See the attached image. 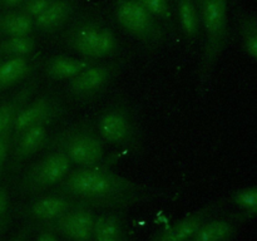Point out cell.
I'll return each mask as SVG.
<instances>
[{
	"label": "cell",
	"instance_id": "e575fe53",
	"mask_svg": "<svg viewBox=\"0 0 257 241\" xmlns=\"http://www.w3.org/2000/svg\"><path fill=\"white\" fill-rule=\"evenodd\" d=\"M25 241H29V240H28V238H27V240H25Z\"/></svg>",
	"mask_w": 257,
	"mask_h": 241
},
{
	"label": "cell",
	"instance_id": "4fadbf2b",
	"mask_svg": "<svg viewBox=\"0 0 257 241\" xmlns=\"http://www.w3.org/2000/svg\"><path fill=\"white\" fill-rule=\"evenodd\" d=\"M75 205L78 203L65 196L50 192L49 195L42 196L32 201L25 210V215L34 221L49 223L57 220Z\"/></svg>",
	"mask_w": 257,
	"mask_h": 241
},
{
	"label": "cell",
	"instance_id": "4316f807",
	"mask_svg": "<svg viewBox=\"0 0 257 241\" xmlns=\"http://www.w3.org/2000/svg\"><path fill=\"white\" fill-rule=\"evenodd\" d=\"M9 148H10V138L0 136V175H2L3 172V167H4L5 161H7Z\"/></svg>",
	"mask_w": 257,
	"mask_h": 241
},
{
	"label": "cell",
	"instance_id": "d6986e66",
	"mask_svg": "<svg viewBox=\"0 0 257 241\" xmlns=\"http://www.w3.org/2000/svg\"><path fill=\"white\" fill-rule=\"evenodd\" d=\"M35 32L34 22L19 9L0 12V37L29 35Z\"/></svg>",
	"mask_w": 257,
	"mask_h": 241
},
{
	"label": "cell",
	"instance_id": "8992f818",
	"mask_svg": "<svg viewBox=\"0 0 257 241\" xmlns=\"http://www.w3.org/2000/svg\"><path fill=\"white\" fill-rule=\"evenodd\" d=\"M95 130L103 142L114 147H135L141 138L137 117L125 103H113L103 109Z\"/></svg>",
	"mask_w": 257,
	"mask_h": 241
},
{
	"label": "cell",
	"instance_id": "ac0fdd59",
	"mask_svg": "<svg viewBox=\"0 0 257 241\" xmlns=\"http://www.w3.org/2000/svg\"><path fill=\"white\" fill-rule=\"evenodd\" d=\"M92 241H124L122 217L114 212H102L95 216Z\"/></svg>",
	"mask_w": 257,
	"mask_h": 241
},
{
	"label": "cell",
	"instance_id": "f546056e",
	"mask_svg": "<svg viewBox=\"0 0 257 241\" xmlns=\"http://www.w3.org/2000/svg\"><path fill=\"white\" fill-rule=\"evenodd\" d=\"M24 0H0V10L18 9Z\"/></svg>",
	"mask_w": 257,
	"mask_h": 241
},
{
	"label": "cell",
	"instance_id": "e0dca14e",
	"mask_svg": "<svg viewBox=\"0 0 257 241\" xmlns=\"http://www.w3.org/2000/svg\"><path fill=\"white\" fill-rule=\"evenodd\" d=\"M35 69V58L8 57L0 60V90L13 87Z\"/></svg>",
	"mask_w": 257,
	"mask_h": 241
},
{
	"label": "cell",
	"instance_id": "603a6c76",
	"mask_svg": "<svg viewBox=\"0 0 257 241\" xmlns=\"http://www.w3.org/2000/svg\"><path fill=\"white\" fill-rule=\"evenodd\" d=\"M238 23L243 49L257 62V17L253 14H242Z\"/></svg>",
	"mask_w": 257,
	"mask_h": 241
},
{
	"label": "cell",
	"instance_id": "d6a6232c",
	"mask_svg": "<svg viewBox=\"0 0 257 241\" xmlns=\"http://www.w3.org/2000/svg\"><path fill=\"white\" fill-rule=\"evenodd\" d=\"M246 216H256L257 215V207L253 208V210L251 211H247V212H245Z\"/></svg>",
	"mask_w": 257,
	"mask_h": 241
},
{
	"label": "cell",
	"instance_id": "f1b7e54d",
	"mask_svg": "<svg viewBox=\"0 0 257 241\" xmlns=\"http://www.w3.org/2000/svg\"><path fill=\"white\" fill-rule=\"evenodd\" d=\"M9 205V196H8L7 190L3 186H0V217L5 215Z\"/></svg>",
	"mask_w": 257,
	"mask_h": 241
},
{
	"label": "cell",
	"instance_id": "cb8c5ba5",
	"mask_svg": "<svg viewBox=\"0 0 257 241\" xmlns=\"http://www.w3.org/2000/svg\"><path fill=\"white\" fill-rule=\"evenodd\" d=\"M140 2L151 13H153L161 20V23H163V24L170 28H175L172 8H171L168 0H140Z\"/></svg>",
	"mask_w": 257,
	"mask_h": 241
},
{
	"label": "cell",
	"instance_id": "9a60e30c",
	"mask_svg": "<svg viewBox=\"0 0 257 241\" xmlns=\"http://www.w3.org/2000/svg\"><path fill=\"white\" fill-rule=\"evenodd\" d=\"M38 84L39 82L37 78H33L27 84L23 85L15 94L0 103V136L10 138L13 126H14L18 114L22 108L29 102L35 89L38 88Z\"/></svg>",
	"mask_w": 257,
	"mask_h": 241
},
{
	"label": "cell",
	"instance_id": "83f0119b",
	"mask_svg": "<svg viewBox=\"0 0 257 241\" xmlns=\"http://www.w3.org/2000/svg\"><path fill=\"white\" fill-rule=\"evenodd\" d=\"M37 241H58V238L54 231L45 226L44 228H42L39 235L37 236Z\"/></svg>",
	"mask_w": 257,
	"mask_h": 241
},
{
	"label": "cell",
	"instance_id": "6da1fadb",
	"mask_svg": "<svg viewBox=\"0 0 257 241\" xmlns=\"http://www.w3.org/2000/svg\"><path fill=\"white\" fill-rule=\"evenodd\" d=\"M52 192L92 208L120 210L150 200L146 186L99 165L70 171Z\"/></svg>",
	"mask_w": 257,
	"mask_h": 241
},
{
	"label": "cell",
	"instance_id": "ffe728a7",
	"mask_svg": "<svg viewBox=\"0 0 257 241\" xmlns=\"http://www.w3.org/2000/svg\"><path fill=\"white\" fill-rule=\"evenodd\" d=\"M235 230V225L230 220H207L187 241H228Z\"/></svg>",
	"mask_w": 257,
	"mask_h": 241
},
{
	"label": "cell",
	"instance_id": "4dcf8cb0",
	"mask_svg": "<svg viewBox=\"0 0 257 241\" xmlns=\"http://www.w3.org/2000/svg\"><path fill=\"white\" fill-rule=\"evenodd\" d=\"M30 230H32V226H25V227H23L22 230H20V232L17 233L10 241H25L28 238V236H29Z\"/></svg>",
	"mask_w": 257,
	"mask_h": 241
},
{
	"label": "cell",
	"instance_id": "30bf717a",
	"mask_svg": "<svg viewBox=\"0 0 257 241\" xmlns=\"http://www.w3.org/2000/svg\"><path fill=\"white\" fill-rule=\"evenodd\" d=\"M95 216L94 208L78 203L57 220L45 225L70 241H92Z\"/></svg>",
	"mask_w": 257,
	"mask_h": 241
},
{
	"label": "cell",
	"instance_id": "9c48e42d",
	"mask_svg": "<svg viewBox=\"0 0 257 241\" xmlns=\"http://www.w3.org/2000/svg\"><path fill=\"white\" fill-rule=\"evenodd\" d=\"M68 107L65 100L58 93H45L35 99L29 100L18 114L13 126L10 143L22 132L35 126L53 125L64 117Z\"/></svg>",
	"mask_w": 257,
	"mask_h": 241
},
{
	"label": "cell",
	"instance_id": "8fae6325",
	"mask_svg": "<svg viewBox=\"0 0 257 241\" xmlns=\"http://www.w3.org/2000/svg\"><path fill=\"white\" fill-rule=\"evenodd\" d=\"M49 141V133L48 127L45 126H35V127L28 128L27 131L20 133L15 140L12 141L10 146L13 147L12 161L10 167L13 172H17L20 166L37 155L39 151L47 147Z\"/></svg>",
	"mask_w": 257,
	"mask_h": 241
},
{
	"label": "cell",
	"instance_id": "d590c367",
	"mask_svg": "<svg viewBox=\"0 0 257 241\" xmlns=\"http://www.w3.org/2000/svg\"><path fill=\"white\" fill-rule=\"evenodd\" d=\"M233 2H235V0H233Z\"/></svg>",
	"mask_w": 257,
	"mask_h": 241
},
{
	"label": "cell",
	"instance_id": "3957f363",
	"mask_svg": "<svg viewBox=\"0 0 257 241\" xmlns=\"http://www.w3.org/2000/svg\"><path fill=\"white\" fill-rule=\"evenodd\" d=\"M198 8L201 25L205 32V45L200 68V88L203 92L207 89L213 68L227 43L228 5L227 0H200Z\"/></svg>",
	"mask_w": 257,
	"mask_h": 241
},
{
	"label": "cell",
	"instance_id": "8d00e7d4",
	"mask_svg": "<svg viewBox=\"0 0 257 241\" xmlns=\"http://www.w3.org/2000/svg\"><path fill=\"white\" fill-rule=\"evenodd\" d=\"M0 60H2V59H0Z\"/></svg>",
	"mask_w": 257,
	"mask_h": 241
},
{
	"label": "cell",
	"instance_id": "44dd1931",
	"mask_svg": "<svg viewBox=\"0 0 257 241\" xmlns=\"http://www.w3.org/2000/svg\"><path fill=\"white\" fill-rule=\"evenodd\" d=\"M178 22L186 37L196 40L201 34L200 12L195 0H177Z\"/></svg>",
	"mask_w": 257,
	"mask_h": 241
},
{
	"label": "cell",
	"instance_id": "ba28073f",
	"mask_svg": "<svg viewBox=\"0 0 257 241\" xmlns=\"http://www.w3.org/2000/svg\"><path fill=\"white\" fill-rule=\"evenodd\" d=\"M123 59H114L109 62H98L82 70L78 75L68 80L67 94L80 102H89L99 97L108 87L114 82L123 68Z\"/></svg>",
	"mask_w": 257,
	"mask_h": 241
},
{
	"label": "cell",
	"instance_id": "2e32d148",
	"mask_svg": "<svg viewBox=\"0 0 257 241\" xmlns=\"http://www.w3.org/2000/svg\"><path fill=\"white\" fill-rule=\"evenodd\" d=\"M94 60L85 59L80 57H70L65 54H58L49 57L44 62L43 72L45 77L52 80H70L82 70L93 65Z\"/></svg>",
	"mask_w": 257,
	"mask_h": 241
},
{
	"label": "cell",
	"instance_id": "7a4b0ae2",
	"mask_svg": "<svg viewBox=\"0 0 257 241\" xmlns=\"http://www.w3.org/2000/svg\"><path fill=\"white\" fill-rule=\"evenodd\" d=\"M60 40L70 52L94 62L112 59L120 53V42L114 30L93 14L75 15L63 29Z\"/></svg>",
	"mask_w": 257,
	"mask_h": 241
},
{
	"label": "cell",
	"instance_id": "5b68a950",
	"mask_svg": "<svg viewBox=\"0 0 257 241\" xmlns=\"http://www.w3.org/2000/svg\"><path fill=\"white\" fill-rule=\"evenodd\" d=\"M113 13L118 25L147 48H157L165 42L166 32L161 20L140 0H114Z\"/></svg>",
	"mask_w": 257,
	"mask_h": 241
},
{
	"label": "cell",
	"instance_id": "484cf974",
	"mask_svg": "<svg viewBox=\"0 0 257 241\" xmlns=\"http://www.w3.org/2000/svg\"><path fill=\"white\" fill-rule=\"evenodd\" d=\"M53 2L54 0H24L18 9L22 10L32 19H35L42 13H44L52 5Z\"/></svg>",
	"mask_w": 257,
	"mask_h": 241
},
{
	"label": "cell",
	"instance_id": "52a82bcc",
	"mask_svg": "<svg viewBox=\"0 0 257 241\" xmlns=\"http://www.w3.org/2000/svg\"><path fill=\"white\" fill-rule=\"evenodd\" d=\"M72 162L58 150H50L33 163L20 177L18 188L23 193H38L52 190L72 171Z\"/></svg>",
	"mask_w": 257,
	"mask_h": 241
},
{
	"label": "cell",
	"instance_id": "277c9868",
	"mask_svg": "<svg viewBox=\"0 0 257 241\" xmlns=\"http://www.w3.org/2000/svg\"><path fill=\"white\" fill-rule=\"evenodd\" d=\"M48 150L62 151L72 165L78 167L97 166L104 158V142L98 135L95 126L80 122L69 126L49 137Z\"/></svg>",
	"mask_w": 257,
	"mask_h": 241
},
{
	"label": "cell",
	"instance_id": "d4e9b609",
	"mask_svg": "<svg viewBox=\"0 0 257 241\" xmlns=\"http://www.w3.org/2000/svg\"><path fill=\"white\" fill-rule=\"evenodd\" d=\"M231 201L246 212L253 210L257 207V186L236 191L231 197Z\"/></svg>",
	"mask_w": 257,
	"mask_h": 241
},
{
	"label": "cell",
	"instance_id": "1f68e13d",
	"mask_svg": "<svg viewBox=\"0 0 257 241\" xmlns=\"http://www.w3.org/2000/svg\"><path fill=\"white\" fill-rule=\"evenodd\" d=\"M5 225H7V217H0V232H2L3 230L5 228Z\"/></svg>",
	"mask_w": 257,
	"mask_h": 241
},
{
	"label": "cell",
	"instance_id": "5bb4252c",
	"mask_svg": "<svg viewBox=\"0 0 257 241\" xmlns=\"http://www.w3.org/2000/svg\"><path fill=\"white\" fill-rule=\"evenodd\" d=\"M215 210L216 205H208L201 210L195 211L170 227L161 231L155 237L151 238V241H187L203 222L210 220V216L215 212Z\"/></svg>",
	"mask_w": 257,
	"mask_h": 241
},
{
	"label": "cell",
	"instance_id": "836d02e7",
	"mask_svg": "<svg viewBox=\"0 0 257 241\" xmlns=\"http://www.w3.org/2000/svg\"><path fill=\"white\" fill-rule=\"evenodd\" d=\"M196 2V4H200V0H195Z\"/></svg>",
	"mask_w": 257,
	"mask_h": 241
},
{
	"label": "cell",
	"instance_id": "7c38bea8",
	"mask_svg": "<svg viewBox=\"0 0 257 241\" xmlns=\"http://www.w3.org/2000/svg\"><path fill=\"white\" fill-rule=\"evenodd\" d=\"M79 0H54L44 13L33 19L34 28L43 34H53L64 29L75 18Z\"/></svg>",
	"mask_w": 257,
	"mask_h": 241
},
{
	"label": "cell",
	"instance_id": "7402d4cb",
	"mask_svg": "<svg viewBox=\"0 0 257 241\" xmlns=\"http://www.w3.org/2000/svg\"><path fill=\"white\" fill-rule=\"evenodd\" d=\"M37 45L33 34L0 37V57H29L35 52Z\"/></svg>",
	"mask_w": 257,
	"mask_h": 241
}]
</instances>
